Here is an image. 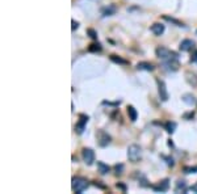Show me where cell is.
<instances>
[{"label":"cell","mask_w":197,"mask_h":194,"mask_svg":"<svg viewBox=\"0 0 197 194\" xmlns=\"http://www.w3.org/2000/svg\"><path fill=\"white\" fill-rule=\"evenodd\" d=\"M111 60L112 62H114V63H118V64H129V62L128 60H125V59H122V58H120V57H117V55H111Z\"/></svg>","instance_id":"obj_16"},{"label":"cell","mask_w":197,"mask_h":194,"mask_svg":"<svg viewBox=\"0 0 197 194\" xmlns=\"http://www.w3.org/2000/svg\"><path fill=\"white\" fill-rule=\"evenodd\" d=\"M117 187H120V189H122V190H126V186L122 184H117Z\"/></svg>","instance_id":"obj_29"},{"label":"cell","mask_w":197,"mask_h":194,"mask_svg":"<svg viewBox=\"0 0 197 194\" xmlns=\"http://www.w3.org/2000/svg\"><path fill=\"white\" fill-rule=\"evenodd\" d=\"M137 70H139V71H152L154 70V66H152L151 63H149V62H139V63L137 64Z\"/></svg>","instance_id":"obj_13"},{"label":"cell","mask_w":197,"mask_h":194,"mask_svg":"<svg viewBox=\"0 0 197 194\" xmlns=\"http://www.w3.org/2000/svg\"><path fill=\"white\" fill-rule=\"evenodd\" d=\"M114 171H116V174H121L124 171V165L122 164H116L114 165Z\"/></svg>","instance_id":"obj_24"},{"label":"cell","mask_w":197,"mask_h":194,"mask_svg":"<svg viewBox=\"0 0 197 194\" xmlns=\"http://www.w3.org/2000/svg\"><path fill=\"white\" fill-rule=\"evenodd\" d=\"M183 101L185 102L187 105H195L196 104V100L192 95H184L183 96Z\"/></svg>","instance_id":"obj_17"},{"label":"cell","mask_w":197,"mask_h":194,"mask_svg":"<svg viewBox=\"0 0 197 194\" xmlns=\"http://www.w3.org/2000/svg\"><path fill=\"white\" fill-rule=\"evenodd\" d=\"M81 155H83V160L87 165H92L93 161H95V151L91 148H83V152H81Z\"/></svg>","instance_id":"obj_4"},{"label":"cell","mask_w":197,"mask_h":194,"mask_svg":"<svg viewBox=\"0 0 197 194\" xmlns=\"http://www.w3.org/2000/svg\"><path fill=\"white\" fill-rule=\"evenodd\" d=\"M187 190V182L184 180H179L175 186V193H184Z\"/></svg>","instance_id":"obj_14"},{"label":"cell","mask_w":197,"mask_h":194,"mask_svg":"<svg viewBox=\"0 0 197 194\" xmlns=\"http://www.w3.org/2000/svg\"><path fill=\"white\" fill-rule=\"evenodd\" d=\"M168 187H170V180L168 178H164V180L159 181L158 185L152 186V189H154L155 192H167Z\"/></svg>","instance_id":"obj_8"},{"label":"cell","mask_w":197,"mask_h":194,"mask_svg":"<svg viewBox=\"0 0 197 194\" xmlns=\"http://www.w3.org/2000/svg\"><path fill=\"white\" fill-rule=\"evenodd\" d=\"M97 169L101 174H106L111 171V167L108 164H105V163H103V161H97Z\"/></svg>","instance_id":"obj_15"},{"label":"cell","mask_w":197,"mask_h":194,"mask_svg":"<svg viewBox=\"0 0 197 194\" xmlns=\"http://www.w3.org/2000/svg\"><path fill=\"white\" fill-rule=\"evenodd\" d=\"M151 32L154 33L155 35H162L164 33V25L160 24V22H155V24H152L151 25Z\"/></svg>","instance_id":"obj_11"},{"label":"cell","mask_w":197,"mask_h":194,"mask_svg":"<svg viewBox=\"0 0 197 194\" xmlns=\"http://www.w3.org/2000/svg\"><path fill=\"white\" fill-rule=\"evenodd\" d=\"M142 156V149L138 144H130L128 147V159L131 163H138L141 160Z\"/></svg>","instance_id":"obj_1"},{"label":"cell","mask_w":197,"mask_h":194,"mask_svg":"<svg viewBox=\"0 0 197 194\" xmlns=\"http://www.w3.org/2000/svg\"><path fill=\"white\" fill-rule=\"evenodd\" d=\"M163 18L164 20H167V21H170V22H172V24H175L176 26H185V25H184L181 21H179V20H176V18H174V17H168V16H163Z\"/></svg>","instance_id":"obj_19"},{"label":"cell","mask_w":197,"mask_h":194,"mask_svg":"<svg viewBox=\"0 0 197 194\" xmlns=\"http://www.w3.org/2000/svg\"><path fill=\"white\" fill-rule=\"evenodd\" d=\"M184 173H197V167H184Z\"/></svg>","instance_id":"obj_22"},{"label":"cell","mask_w":197,"mask_h":194,"mask_svg":"<svg viewBox=\"0 0 197 194\" xmlns=\"http://www.w3.org/2000/svg\"><path fill=\"white\" fill-rule=\"evenodd\" d=\"M190 62H197V50H196V51H193L192 57H190Z\"/></svg>","instance_id":"obj_26"},{"label":"cell","mask_w":197,"mask_h":194,"mask_svg":"<svg viewBox=\"0 0 197 194\" xmlns=\"http://www.w3.org/2000/svg\"><path fill=\"white\" fill-rule=\"evenodd\" d=\"M176 127H177L176 122H171V121H170V122H167V123H166V130L168 131L170 134H172L174 131L176 130Z\"/></svg>","instance_id":"obj_20"},{"label":"cell","mask_w":197,"mask_h":194,"mask_svg":"<svg viewBox=\"0 0 197 194\" xmlns=\"http://www.w3.org/2000/svg\"><path fill=\"white\" fill-rule=\"evenodd\" d=\"M163 66L167 68L168 71H177L179 68V62L176 59H170V60H163Z\"/></svg>","instance_id":"obj_9"},{"label":"cell","mask_w":197,"mask_h":194,"mask_svg":"<svg viewBox=\"0 0 197 194\" xmlns=\"http://www.w3.org/2000/svg\"><path fill=\"white\" fill-rule=\"evenodd\" d=\"M88 181L83 177H74L72 178V182H71V186H72V190L75 193H83L87 187H88Z\"/></svg>","instance_id":"obj_2"},{"label":"cell","mask_w":197,"mask_h":194,"mask_svg":"<svg viewBox=\"0 0 197 194\" xmlns=\"http://www.w3.org/2000/svg\"><path fill=\"white\" fill-rule=\"evenodd\" d=\"M114 12H116V7H114V5H111L109 8L103 9V16H112V15H114Z\"/></svg>","instance_id":"obj_21"},{"label":"cell","mask_w":197,"mask_h":194,"mask_svg":"<svg viewBox=\"0 0 197 194\" xmlns=\"http://www.w3.org/2000/svg\"><path fill=\"white\" fill-rule=\"evenodd\" d=\"M164 159H166V163H167L168 165L174 167V164H175V163H174V159H172V158H166V156H164Z\"/></svg>","instance_id":"obj_25"},{"label":"cell","mask_w":197,"mask_h":194,"mask_svg":"<svg viewBox=\"0 0 197 194\" xmlns=\"http://www.w3.org/2000/svg\"><path fill=\"white\" fill-rule=\"evenodd\" d=\"M71 24H72V30H75V29H78V28H79V22H76L75 20H72Z\"/></svg>","instance_id":"obj_28"},{"label":"cell","mask_w":197,"mask_h":194,"mask_svg":"<svg viewBox=\"0 0 197 194\" xmlns=\"http://www.w3.org/2000/svg\"><path fill=\"white\" fill-rule=\"evenodd\" d=\"M88 120H90V118H88V116H86V114H80L79 116V121H78V123H76V126H75V131H76V133H78V134L83 133Z\"/></svg>","instance_id":"obj_5"},{"label":"cell","mask_w":197,"mask_h":194,"mask_svg":"<svg viewBox=\"0 0 197 194\" xmlns=\"http://www.w3.org/2000/svg\"><path fill=\"white\" fill-rule=\"evenodd\" d=\"M155 53H156V57L160 58L162 60H170V59H176L177 58V54L176 53L171 51V50H168L167 47H163V46L156 47Z\"/></svg>","instance_id":"obj_3"},{"label":"cell","mask_w":197,"mask_h":194,"mask_svg":"<svg viewBox=\"0 0 197 194\" xmlns=\"http://www.w3.org/2000/svg\"><path fill=\"white\" fill-rule=\"evenodd\" d=\"M97 143L100 147H106L111 143V136L108 135L105 131H99L97 134Z\"/></svg>","instance_id":"obj_7"},{"label":"cell","mask_w":197,"mask_h":194,"mask_svg":"<svg viewBox=\"0 0 197 194\" xmlns=\"http://www.w3.org/2000/svg\"><path fill=\"white\" fill-rule=\"evenodd\" d=\"M101 45L100 43H92V45H90V47H88V51L90 53H100L101 51Z\"/></svg>","instance_id":"obj_18"},{"label":"cell","mask_w":197,"mask_h":194,"mask_svg":"<svg viewBox=\"0 0 197 194\" xmlns=\"http://www.w3.org/2000/svg\"><path fill=\"white\" fill-rule=\"evenodd\" d=\"M195 46V41L192 40H183L180 42V50L181 51H189V50H192V47Z\"/></svg>","instance_id":"obj_10"},{"label":"cell","mask_w":197,"mask_h":194,"mask_svg":"<svg viewBox=\"0 0 197 194\" xmlns=\"http://www.w3.org/2000/svg\"><path fill=\"white\" fill-rule=\"evenodd\" d=\"M87 34H88V35H90V37H91V38H92V40H97V33H96V32H95V30H93V29H87Z\"/></svg>","instance_id":"obj_23"},{"label":"cell","mask_w":197,"mask_h":194,"mask_svg":"<svg viewBox=\"0 0 197 194\" xmlns=\"http://www.w3.org/2000/svg\"><path fill=\"white\" fill-rule=\"evenodd\" d=\"M126 111H128L129 120H130L131 122H135L137 118H138V111H137V109H135L133 105H128V108H126Z\"/></svg>","instance_id":"obj_12"},{"label":"cell","mask_w":197,"mask_h":194,"mask_svg":"<svg viewBox=\"0 0 197 194\" xmlns=\"http://www.w3.org/2000/svg\"><path fill=\"white\" fill-rule=\"evenodd\" d=\"M158 92H159V97L162 101H167L168 100V92H167V87L166 83L163 80H158Z\"/></svg>","instance_id":"obj_6"},{"label":"cell","mask_w":197,"mask_h":194,"mask_svg":"<svg viewBox=\"0 0 197 194\" xmlns=\"http://www.w3.org/2000/svg\"><path fill=\"white\" fill-rule=\"evenodd\" d=\"M189 190H190V192H193V193H196V194H197V182H196L195 185H192V186H190V187H189Z\"/></svg>","instance_id":"obj_27"}]
</instances>
